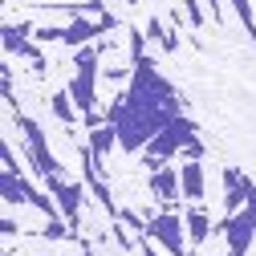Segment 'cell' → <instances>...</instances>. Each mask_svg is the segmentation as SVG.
<instances>
[{"instance_id": "6da1fadb", "label": "cell", "mask_w": 256, "mask_h": 256, "mask_svg": "<svg viewBox=\"0 0 256 256\" xmlns=\"http://www.w3.org/2000/svg\"><path fill=\"white\" fill-rule=\"evenodd\" d=\"M175 118H179L175 90L158 78V70L150 61H142V66H134L130 90L114 98L106 122L118 130V146L122 150H146Z\"/></svg>"}, {"instance_id": "7a4b0ae2", "label": "cell", "mask_w": 256, "mask_h": 256, "mask_svg": "<svg viewBox=\"0 0 256 256\" xmlns=\"http://www.w3.org/2000/svg\"><path fill=\"white\" fill-rule=\"evenodd\" d=\"M106 45H86L74 53V82H70V98L78 102L82 114H94V102H98V61H102Z\"/></svg>"}, {"instance_id": "3957f363", "label": "cell", "mask_w": 256, "mask_h": 256, "mask_svg": "<svg viewBox=\"0 0 256 256\" xmlns=\"http://www.w3.org/2000/svg\"><path fill=\"white\" fill-rule=\"evenodd\" d=\"M191 142H196V126H191V122L179 114V118L167 126V130L142 150V163H146L150 171H163V167H167V158H171V154H183Z\"/></svg>"}, {"instance_id": "277c9868", "label": "cell", "mask_w": 256, "mask_h": 256, "mask_svg": "<svg viewBox=\"0 0 256 256\" xmlns=\"http://www.w3.org/2000/svg\"><path fill=\"white\" fill-rule=\"evenodd\" d=\"M16 126H20V134H24V150H28V163H33V171H37L41 179L66 175V171H61V158H53V150H49V138L41 134V126H37L33 118H20Z\"/></svg>"}, {"instance_id": "5b68a950", "label": "cell", "mask_w": 256, "mask_h": 256, "mask_svg": "<svg viewBox=\"0 0 256 256\" xmlns=\"http://www.w3.org/2000/svg\"><path fill=\"white\" fill-rule=\"evenodd\" d=\"M216 232L228 236V256H244L248 244H252V236H256V196H252L240 212L224 216V224H216Z\"/></svg>"}, {"instance_id": "8992f818", "label": "cell", "mask_w": 256, "mask_h": 256, "mask_svg": "<svg viewBox=\"0 0 256 256\" xmlns=\"http://www.w3.org/2000/svg\"><path fill=\"white\" fill-rule=\"evenodd\" d=\"M183 228H187V224H183V216H179V212H163V216H154V220H150L146 236L163 244V248H167V256H187Z\"/></svg>"}, {"instance_id": "52a82bcc", "label": "cell", "mask_w": 256, "mask_h": 256, "mask_svg": "<svg viewBox=\"0 0 256 256\" xmlns=\"http://www.w3.org/2000/svg\"><path fill=\"white\" fill-rule=\"evenodd\" d=\"M45 187H49V196L57 200V208H61V216H66V224H82V204H86V191H82L78 183H66V175L45 179Z\"/></svg>"}, {"instance_id": "ba28073f", "label": "cell", "mask_w": 256, "mask_h": 256, "mask_svg": "<svg viewBox=\"0 0 256 256\" xmlns=\"http://www.w3.org/2000/svg\"><path fill=\"white\" fill-rule=\"evenodd\" d=\"M150 191L167 204V212H175V200L183 196V187H179V171H171V167L154 171V175H150Z\"/></svg>"}, {"instance_id": "9c48e42d", "label": "cell", "mask_w": 256, "mask_h": 256, "mask_svg": "<svg viewBox=\"0 0 256 256\" xmlns=\"http://www.w3.org/2000/svg\"><path fill=\"white\" fill-rule=\"evenodd\" d=\"M179 187H183V200H204V163L200 158H183L179 167Z\"/></svg>"}, {"instance_id": "30bf717a", "label": "cell", "mask_w": 256, "mask_h": 256, "mask_svg": "<svg viewBox=\"0 0 256 256\" xmlns=\"http://www.w3.org/2000/svg\"><path fill=\"white\" fill-rule=\"evenodd\" d=\"M183 224H187V236H191V244H196V248H200V244L216 232V224H212V216H208L204 208H187Z\"/></svg>"}, {"instance_id": "8fae6325", "label": "cell", "mask_w": 256, "mask_h": 256, "mask_svg": "<svg viewBox=\"0 0 256 256\" xmlns=\"http://www.w3.org/2000/svg\"><path fill=\"white\" fill-rule=\"evenodd\" d=\"M49 106H53V114L61 118V126H66V130H70V126H78V102L70 98V90H66V94H53Z\"/></svg>"}, {"instance_id": "7c38bea8", "label": "cell", "mask_w": 256, "mask_h": 256, "mask_svg": "<svg viewBox=\"0 0 256 256\" xmlns=\"http://www.w3.org/2000/svg\"><path fill=\"white\" fill-rule=\"evenodd\" d=\"M232 8L240 12L244 28H248V33H252V41H256V12H252V0H232Z\"/></svg>"}, {"instance_id": "4fadbf2b", "label": "cell", "mask_w": 256, "mask_h": 256, "mask_svg": "<svg viewBox=\"0 0 256 256\" xmlns=\"http://www.w3.org/2000/svg\"><path fill=\"white\" fill-rule=\"evenodd\" d=\"M187 12H191V20H196L200 28L208 24V16H204V8H200V0H187Z\"/></svg>"}, {"instance_id": "5bb4252c", "label": "cell", "mask_w": 256, "mask_h": 256, "mask_svg": "<svg viewBox=\"0 0 256 256\" xmlns=\"http://www.w3.org/2000/svg\"><path fill=\"white\" fill-rule=\"evenodd\" d=\"M208 8H212V20L224 24V8H220V0H208Z\"/></svg>"}]
</instances>
